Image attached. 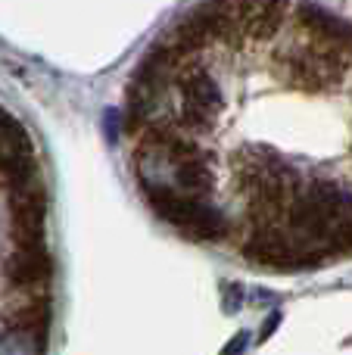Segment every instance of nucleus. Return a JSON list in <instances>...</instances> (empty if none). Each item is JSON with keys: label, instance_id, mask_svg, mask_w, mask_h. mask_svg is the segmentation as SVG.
<instances>
[{"label": "nucleus", "instance_id": "obj_11", "mask_svg": "<svg viewBox=\"0 0 352 355\" xmlns=\"http://www.w3.org/2000/svg\"><path fill=\"white\" fill-rule=\"evenodd\" d=\"M328 252H352V190H343L328 234Z\"/></svg>", "mask_w": 352, "mask_h": 355}, {"label": "nucleus", "instance_id": "obj_12", "mask_svg": "<svg viewBox=\"0 0 352 355\" xmlns=\"http://www.w3.org/2000/svg\"><path fill=\"white\" fill-rule=\"evenodd\" d=\"M106 135H109V141H116L118 137V112L116 110L106 112Z\"/></svg>", "mask_w": 352, "mask_h": 355}, {"label": "nucleus", "instance_id": "obj_8", "mask_svg": "<svg viewBox=\"0 0 352 355\" xmlns=\"http://www.w3.org/2000/svg\"><path fill=\"white\" fill-rule=\"evenodd\" d=\"M247 41H268L278 35L287 16V0H231Z\"/></svg>", "mask_w": 352, "mask_h": 355}, {"label": "nucleus", "instance_id": "obj_1", "mask_svg": "<svg viewBox=\"0 0 352 355\" xmlns=\"http://www.w3.org/2000/svg\"><path fill=\"white\" fill-rule=\"evenodd\" d=\"M240 190L249 202V221L253 227L262 225H281L287 215V206L299 190V175L287 162L274 156L256 153L247 156L240 166Z\"/></svg>", "mask_w": 352, "mask_h": 355}, {"label": "nucleus", "instance_id": "obj_10", "mask_svg": "<svg viewBox=\"0 0 352 355\" xmlns=\"http://www.w3.org/2000/svg\"><path fill=\"white\" fill-rule=\"evenodd\" d=\"M297 16L315 37L337 44V47H349L352 50V25L346 22V19L334 16V12H328L324 6H315V3H303Z\"/></svg>", "mask_w": 352, "mask_h": 355}, {"label": "nucleus", "instance_id": "obj_7", "mask_svg": "<svg viewBox=\"0 0 352 355\" xmlns=\"http://www.w3.org/2000/svg\"><path fill=\"white\" fill-rule=\"evenodd\" d=\"M3 275L10 277V284H16V287H22V290L47 284L50 275H53V262H50V252H47V246H44V240L12 246V252L3 262Z\"/></svg>", "mask_w": 352, "mask_h": 355}, {"label": "nucleus", "instance_id": "obj_3", "mask_svg": "<svg viewBox=\"0 0 352 355\" xmlns=\"http://www.w3.org/2000/svg\"><path fill=\"white\" fill-rule=\"evenodd\" d=\"M243 256L259 265H268V268L293 271V268L322 265L324 252L303 243L297 234H284L281 225H262V227H253L249 240L243 243Z\"/></svg>", "mask_w": 352, "mask_h": 355}, {"label": "nucleus", "instance_id": "obj_4", "mask_svg": "<svg viewBox=\"0 0 352 355\" xmlns=\"http://www.w3.org/2000/svg\"><path fill=\"white\" fill-rule=\"evenodd\" d=\"M181 87V125L191 131H212L218 122V112L225 110V97L218 91V81L203 66H187L178 78Z\"/></svg>", "mask_w": 352, "mask_h": 355}, {"label": "nucleus", "instance_id": "obj_5", "mask_svg": "<svg viewBox=\"0 0 352 355\" xmlns=\"http://www.w3.org/2000/svg\"><path fill=\"white\" fill-rule=\"evenodd\" d=\"M343 69H346V56L331 41H312L287 56V78L306 91H322V87L337 85Z\"/></svg>", "mask_w": 352, "mask_h": 355}, {"label": "nucleus", "instance_id": "obj_2", "mask_svg": "<svg viewBox=\"0 0 352 355\" xmlns=\"http://www.w3.org/2000/svg\"><path fill=\"white\" fill-rule=\"evenodd\" d=\"M141 190L153 206V212L178 231H184L187 237L222 240L228 234V218L215 206H209L203 196L181 193L178 187H168L166 181H153V178H141Z\"/></svg>", "mask_w": 352, "mask_h": 355}, {"label": "nucleus", "instance_id": "obj_9", "mask_svg": "<svg viewBox=\"0 0 352 355\" xmlns=\"http://www.w3.org/2000/svg\"><path fill=\"white\" fill-rule=\"evenodd\" d=\"M172 166V184L181 190V193H191V196H209L212 187H215V175H212V166L206 159V153H191V156H181V159L168 162Z\"/></svg>", "mask_w": 352, "mask_h": 355}, {"label": "nucleus", "instance_id": "obj_6", "mask_svg": "<svg viewBox=\"0 0 352 355\" xmlns=\"http://www.w3.org/2000/svg\"><path fill=\"white\" fill-rule=\"evenodd\" d=\"M10 187V218L12 243H35L44 240V218H47V190L41 178L31 175L25 181L6 184Z\"/></svg>", "mask_w": 352, "mask_h": 355}, {"label": "nucleus", "instance_id": "obj_13", "mask_svg": "<svg viewBox=\"0 0 352 355\" xmlns=\"http://www.w3.org/2000/svg\"><path fill=\"white\" fill-rule=\"evenodd\" d=\"M247 337H249V334H237V340L225 346V352H240V349H247V343H249Z\"/></svg>", "mask_w": 352, "mask_h": 355}]
</instances>
